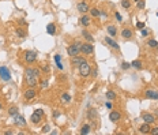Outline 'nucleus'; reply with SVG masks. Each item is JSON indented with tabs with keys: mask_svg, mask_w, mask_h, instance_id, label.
<instances>
[{
	"mask_svg": "<svg viewBox=\"0 0 158 135\" xmlns=\"http://www.w3.org/2000/svg\"><path fill=\"white\" fill-rule=\"evenodd\" d=\"M78 68H79V74H81V76H83V78H87L91 74V64L87 60H85Z\"/></svg>",
	"mask_w": 158,
	"mask_h": 135,
	"instance_id": "obj_2",
	"label": "nucleus"
},
{
	"mask_svg": "<svg viewBox=\"0 0 158 135\" xmlns=\"http://www.w3.org/2000/svg\"><path fill=\"white\" fill-rule=\"evenodd\" d=\"M87 116H89V119H91V120H96L97 119V110L94 108H90L89 112H87Z\"/></svg>",
	"mask_w": 158,
	"mask_h": 135,
	"instance_id": "obj_23",
	"label": "nucleus"
},
{
	"mask_svg": "<svg viewBox=\"0 0 158 135\" xmlns=\"http://www.w3.org/2000/svg\"><path fill=\"white\" fill-rule=\"evenodd\" d=\"M157 17H158V12H157Z\"/></svg>",
	"mask_w": 158,
	"mask_h": 135,
	"instance_id": "obj_52",
	"label": "nucleus"
},
{
	"mask_svg": "<svg viewBox=\"0 0 158 135\" xmlns=\"http://www.w3.org/2000/svg\"><path fill=\"white\" fill-rule=\"evenodd\" d=\"M46 33L49 36H53L56 33V26H55L53 23H48V25H46Z\"/></svg>",
	"mask_w": 158,
	"mask_h": 135,
	"instance_id": "obj_18",
	"label": "nucleus"
},
{
	"mask_svg": "<svg viewBox=\"0 0 158 135\" xmlns=\"http://www.w3.org/2000/svg\"><path fill=\"white\" fill-rule=\"evenodd\" d=\"M105 105H106V108H108V109H112V108H113V107H112V104L109 102V100H108V102H106Z\"/></svg>",
	"mask_w": 158,
	"mask_h": 135,
	"instance_id": "obj_47",
	"label": "nucleus"
},
{
	"mask_svg": "<svg viewBox=\"0 0 158 135\" xmlns=\"http://www.w3.org/2000/svg\"><path fill=\"white\" fill-rule=\"evenodd\" d=\"M18 23L21 26H26V21L25 19H18Z\"/></svg>",
	"mask_w": 158,
	"mask_h": 135,
	"instance_id": "obj_43",
	"label": "nucleus"
},
{
	"mask_svg": "<svg viewBox=\"0 0 158 135\" xmlns=\"http://www.w3.org/2000/svg\"><path fill=\"white\" fill-rule=\"evenodd\" d=\"M140 33H142V36H143V37H147V36H149V33H150V31H149L147 29H145V27H143V29L140 30Z\"/></svg>",
	"mask_w": 158,
	"mask_h": 135,
	"instance_id": "obj_37",
	"label": "nucleus"
},
{
	"mask_svg": "<svg viewBox=\"0 0 158 135\" xmlns=\"http://www.w3.org/2000/svg\"><path fill=\"white\" fill-rule=\"evenodd\" d=\"M130 67H131L130 63H127V61H123V63H121V68H123V70H128Z\"/></svg>",
	"mask_w": 158,
	"mask_h": 135,
	"instance_id": "obj_34",
	"label": "nucleus"
},
{
	"mask_svg": "<svg viewBox=\"0 0 158 135\" xmlns=\"http://www.w3.org/2000/svg\"><path fill=\"white\" fill-rule=\"evenodd\" d=\"M106 98H108L109 101H113V100L116 98V93H115L113 90H108V91H106Z\"/></svg>",
	"mask_w": 158,
	"mask_h": 135,
	"instance_id": "obj_28",
	"label": "nucleus"
},
{
	"mask_svg": "<svg viewBox=\"0 0 158 135\" xmlns=\"http://www.w3.org/2000/svg\"><path fill=\"white\" fill-rule=\"evenodd\" d=\"M8 115L10 116H17V115H19V109H18V107H11L10 109H8Z\"/></svg>",
	"mask_w": 158,
	"mask_h": 135,
	"instance_id": "obj_25",
	"label": "nucleus"
},
{
	"mask_svg": "<svg viewBox=\"0 0 158 135\" xmlns=\"http://www.w3.org/2000/svg\"><path fill=\"white\" fill-rule=\"evenodd\" d=\"M120 119H121V113H120V112H117V110H112V112H110L109 120L112 122V123H117Z\"/></svg>",
	"mask_w": 158,
	"mask_h": 135,
	"instance_id": "obj_12",
	"label": "nucleus"
},
{
	"mask_svg": "<svg viewBox=\"0 0 158 135\" xmlns=\"http://www.w3.org/2000/svg\"><path fill=\"white\" fill-rule=\"evenodd\" d=\"M90 130H91L90 124H85V126L82 127V130H81V134H82V135H87V134H90Z\"/></svg>",
	"mask_w": 158,
	"mask_h": 135,
	"instance_id": "obj_27",
	"label": "nucleus"
},
{
	"mask_svg": "<svg viewBox=\"0 0 158 135\" xmlns=\"http://www.w3.org/2000/svg\"><path fill=\"white\" fill-rule=\"evenodd\" d=\"M106 31H108V34H109L110 37H115V36L117 34V29H116L115 25H109V26L106 27Z\"/></svg>",
	"mask_w": 158,
	"mask_h": 135,
	"instance_id": "obj_17",
	"label": "nucleus"
},
{
	"mask_svg": "<svg viewBox=\"0 0 158 135\" xmlns=\"http://www.w3.org/2000/svg\"><path fill=\"white\" fill-rule=\"evenodd\" d=\"M25 60H26L27 64L34 63V61L37 60V52H34V51H27V52L25 53Z\"/></svg>",
	"mask_w": 158,
	"mask_h": 135,
	"instance_id": "obj_5",
	"label": "nucleus"
},
{
	"mask_svg": "<svg viewBox=\"0 0 158 135\" xmlns=\"http://www.w3.org/2000/svg\"><path fill=\"white\" fill-rule=\"evenodd\" d=\"M79 22H81L82 26L87 27V26H90V22H91V21H90V17H89V15H83V17L79 19Z\"/></svg>",
	"mask_w": 158,
	"mask_h": 135,
	"instance_id": "obj_15",
	"label": "nucleus"
},
{
	"mask_svg": "<svg viewBox=\"0 0 158 135\" xmlns=\"http://www.w3.org/2000/svg\"><path fill=\"white\" fill-rule=\"evenodd\" d=\"M145 98L149 100H158V90H153V89H149L145 91Z\"/></svg>",
	"mask_w": 158,
	"mask_h": 135,
	"instance_id": "obj_7",
	"label": "nucleus"
},
{
	"mask_svg": "<svg viewBox=\"0 0 158 135\" xmlns=\"http://www.w3.org/2000/svg\"><path fill=\"white\" fill-rule=\"evenodd\" d=\"M49 130H51V127H49L48 124H45V126L42 127V134H46V132H49Z\"/></svg>",
	"mask_w": 158,
	"mask_h": 135,
	"instance_id": "obj_38",
	"label": "nucleus"
},
{
	"mask_svg": "<svg viewBox=\"0 0 158 135\" xmlns=\"http://www.w3.org/2000/svg\"><path fill=\"white\" fill-rule=\"evenodd\" d=\"M142 119H143V122L147 123V124H153V123L157 120L155 116L151 115V113H143V115H142Z\"/></svg>",
	"mask_w": 158,
	"mask_h": 135,
	"instance_id": "obj_11",
	"label": "nucleus"
},
{
	"mask_svg": "<svg viewBox=\"0 0 158 135\" xmlns=\"http://www.w3.org/2000/svg\"><path fill=\"white\" fill-rule=\"evenodd\" d=\"M25 78H26V82L30 87H34L38 85V81H37V76L34 74L33 68H26L25 70Z\"/></svg>",
	"mask_w": 158,
	"mask_h": 135,
	"instance_id": "obj_1",
	"label": "nucleus"
},
{
	"mask_svg": "<svg viewBox=\"0 0 158 135\" xmlns=\"http://www.w3.org/2000/svg\"><path fill=\"white\" fill-rule=\"evenodd\" d=\"M0 78L3 79L4 82H8L10 79H11V74H10V71H8V68L7 67H0Z\"/></svg>",
	"mask_w": 158,
	"mask_h": 135,
	"instance_id": "obj_6",
	"label": "nucleus"
},
{
	"mask_svg": "<svg viewBox=\"0 0 158 135\" xmlns=\"http://www.w3.org/2000/svg\"><path fill=\"white\" fill-rule=\"evenodd\" d=\"M33 71H34V74H36V76H37V78H38L39 75H41V73H42V71L39 70V68H33Z\"/></svg>",
	"mask_w": 158,
	"mask_h": 135,
	"instance_id": "obj_41",
	"label": "nucleus"
},
{
	"mask_svg": "<svg viewBox=\"0 0 158 135\" xmlns=\"http://www.w3.org/2000/svg\"><path fill=\"white\" fill-rule=\"evenodd\" d=\"M90 75H91L93 78H97V76H98V68H97V67H94V68H93V71H91V74H90Z\"/></svg>",
	"mask_w": 158,
	"mask_h": 135,
	"instance_id": "obj_33",
	"label": "nucleus"
},
{
	"mask_svg": "<svg viewBox=\"0 0 158 135\" xmlns=\"http://www.w3.org/2000/svg\"><path fill=\"white\" fill-rule=\"evenodd\" d=\"M56 66H57V67H59L60 70H63V64H61V63H60V61H59V63H56Z\"/></svg>",
	"mask_w": 158,
	"mask_h": 135,
	"instance_id": "obj_48",
	"label": "nucleus"
},
{
	"mask_svg": "<svg viewBox=\"0 0 158 135\" xmlns=\"http://www.w3.org/2000/svg\"><path fill=\"white\" fill-rule=\"evenodd\" d=\"M85 60H86L85 57H82V56H79V55H78V56H74L72 59H71V64H72L74 67H79Z\"/></svg>",
	"mask_w": 158,
	"mask_h": 135,
	"instance_id": "obj_13",
	"label": "nucleus"
},
{
	"mask_svg": "<svg viewBox=\"0 0 158 135\" xmlns=\"http://www.w3.org/2000/svg\"><path fill=\"white\" fill-rule=\"evenodd\" d=\"M115 17H116V19L118 21V22H123V18H121V15H120V12H115Z\"/></svg>",
	"mask_w": 158,
	"mask_h": 135,
	"instance_id": "obj_39",
	"label": "nucleus"
},
{
	"mask_svg": "<svg viewBox=\"0 0 158 135\" xmlns=\"http://www.w3.org/2000/svg\"><path fill=\"white\" fill-rule=\"evenodd\" d=\"M136 27H138V29H143V27H145V23H143V22H138V23H136Z\"/></svg>",
	"mask_w": 158,
	"mask_h": 135,
	"instance_id": "obj_42",
	"label": "nucleus"
},
{
	"mask_svg": "<svg viewBox=\"0 0 158 135\" xmlns=\"http://www.w3.org/2000/svg\"><path fill=\"white\" fill-rule=\"evenodd\" d=\"M36 113H38V115L44 116V110H42V109H36Z\"/></svg>",
	"mask_w": 158,
	"mask_h": 135,
	"instance_id": "obj_46",
	"label": "nucleus"
},
{
	"mask_svg": "<svg viewBox=\"0 0 158 135\" xmlns=\"http://www.w3.org/2000/svg\"><path fill=\"white\" fill-rule=\"evenodd\" d=\"M136 7H138L139 10H143L145 7H146V2H145V0H139V2L136 3Z\"/></svg>",
	"mask_w": 158,
	"mask_h": 135,
	"instance_id": "obj_31",
	"label": "nucleus"
},
{
	"mask_svg": "<svg viewBox=\"0 0 158 135\" xmlns=\"http://www.w3.org/2000/svg\"><path fill=\"white\" fill-rule=\"evenodd\" d=\"M4 134H6V135H12V131H6Z\"/></svg>",
	"mask_w": 158,
	"mask_h": 135,
	"instance_id": "obj_49",
	"label": "nucleus"
},
{
	"mask_svg": "<svg viewBox=\"0 0 158 135\" xmlns=\"http://www.w3.org/2000/svg\"><path fill=\"white\" fill-rule=\"evenodd\" d=\"M39 86H41L42 89H45V87H48V86H49V82H48V81H41V83H39Z\"/></svg>",
	"mask_w": 158,
	"mask_h": 135,
	"instance_id": "obj_36",
	"label": "nucleus"
},
{
	"mask_svg": "<svg viewBox=\"0 0 158 135\" xmlns=\"http://www.w3.org/2000/svg\"><path fill=\"white\" fill-rule=\"evenodd\" d=\"M67 53H68V56H71V57L78 56V55L81 53V48H78L75 44H71V45L67 46Z\"/></svg>",
	"mask_w": 158,
	"mask_h": 135,
	"instance_id": "obj_4",
	"label": "nucleus"
},
{
	"mask_svg": "<svg viewBox=\"0 0 158 135\" xmlns=\"http://www.w3.org/2000/svg\"><path fill=\"white\" fill-rule=\"evenodd\" d=\"M61 101H63V102H70V101H71V96H70L68 93H64V94L61 96Z\"/></svg>",
	"mask_w": 158,
	"mask_h": 135,
	"instance_id": "obj_30",
	"label": "nucleus"
},
{
	"mask_svg": "<svg viewBox=\"0 0 158 135\" xmlns=\"http://www.w3.org/2000/svg\"><path fill=\"white\" fill-rule=\"evenodd\" d=\"M30 119H31V123H34V124H38L39 122H41V119H42V116L34 112L33 115H31V117H30Z\"/></svg>",
	"mask_w": 158,
	"mask_h": 135,
	"instance_id": "obj_20",
	"label": "nucleus"
},
{
	"mask_svg": "<svg viewBox=\"0 0 158 135\" xmlns=\"http://www.w3.org/2000/svg\"><path fill=\"white\" fill-rule=\"evenodd\" d=\"M105 42L109 45V46H112L113 49H116V51H120V45H118L115 40H113V37H110V36H108V37H105Z\"/></svg>",
	"mask_w": 158,
	"mask_h": 135,
	"instance_id": "obj_8",
	"label": "nucleus"
},
{
	"mask_svg": "<svg viewBox=\"0 0 158 135\" xmlns=\"http://www.w3.org/2000/svg\"><path fill=\"white\" fill-rule=\"evenodd\" d=\"M147 45L150 46V48H154V49H157L158 48V41L155 38H150L149 41H147Z\"/></svg>",
	"mask_w": 158,
	"mask_h": 135,
	"instance_id": "obj_24",
	"label": "nucleus"
},
{
	"mask_svg": "<svg viewBox=\"0 0 158 135\" xmlns=\"http://www.w3.org/2000/svg\"><path fill=\"white\" fill-rule=\"evenodd\" d=\"M53 59H55V61H56V63H59V61L61 60V56H60V55H55Z\"/></svg>",
	"mask_w": 158,
	"mask_h": 135,
	"instance_id": "obj_45",
	"label": "nucleus"
},
{
	"mask_svg": "<svg viewBox=\"0 0 158 135\" xmlns=\"http://www.w3.org/2000/svg\"><path fill=\"white\" fill-rule=\"evenodd\" d=\"M94 52V46L91 42H85L82 44V48H81V53L86 55V56H89V55H91Z\"/></svg>",
	"mask_w": 158,
	"mask_h": 135,
	"instance_id": "obj_3",
	"label": "nucleus"
},
{
	"mask_svg": "<svg viewBox=\"0 0 158 135\" xmlns=\"http://www.w3.org/2000/svg\"><path fill=\"white\" fill-rule=\"evenodd\" d=\"M2 108H3V105H2V102H0V110H2Z\"/></svg>",
	"mask_w": 158,
	"mask_h": 135,
	"instance_id": "obj_50",
	"label": "nucleus"
},
{
	"mask_svg": "<svg viewBox=\"0 0 158 135\" xmlns=\"http://www.w3.org/2000/svg\"><path fill=\"white\" fill-rule=\"evenodd\" d=\"M60 116V112L59 110H53V119H57Z\"/></svg>",
	"mask_w": 158,
	"mask_h": 135,
	"instance_id": "obj_44",
	"label": "nucleus"
},
{
	"mask_svg": "<svg viewBox=\"0 0 158 135\" xmlns=\"http://www.w3.org/2000/svg\"><path fill=\"white\" fill-rule=\"evenodd\" d=\"M131 67L136 68V70H142V68H143V66H142V61H140V60H134V61L131 63Z\"/></svg>",
	"mask_w": 158,
	"mask_h": 135,
	"instance_id": "obj_26",
	"label": "nucleus"
},
{
	"mask_svg": "<svg viewBox=\"0 0 158 135\" xmlns=\"http://www.w3.org/2000/svg\"><path fill=\"white\" fill-rule=\"evenodd\" d=\"M36 96H37V93H36V90L33 89V87H30V89L25 90V98H26L27 101L34 100V98H36Z\"/></svg>",
	"mask_w": 158,
	"mask_h": 135,
	"instance_id": "obj_9",
	"label": "nucleus"
},
{
	"mask_svg": "<svg viewBox=\"0 0 158 135\" xmlns=\"http://www.w3.org/2000/svg\"><path fill=\"white\" fill-rule=\"evenodd\" d=\"M76 8H78V11H79V12H82V14H86L87 11H90V7H89V4L86 3V2H81V3H78Z\"/></svg>",
	"mask_w": 158,
	"mask_h": 135,
	"instance_id": "obj_10",
	"label": "nucleus"
},
{
	"mask_svg": "<svg viewBox=\"0 0 158 135\" xmlns=\"http://www.w3.org/2000/svg\"><path fill=\"white\" fill-rule=\"evenodd\" d=\"M90 14L93 15V17H100V14H101V11L98 10V8H96V7H94V8H90Z\"/></svg>",
	"mask_w": 158,
	"mask_h": 135,
	"instance_id": "obj_29",
	"label": "nucleus"
},
{
	"mask_svg": "<svg viewBox=\"0 0 158 135\" xmlns=\"http://www.w3.org/2000/svg\"><path fill=\"white\" fill-rule=\"evenodd\" d=\"M41 71H42L44 74H46V73H49V66H48V64H44V66L41 67Z\"/></svg>",
	"mask_w": 158,
	"mask_h": 135,
	"instance_id": "obj_35",
	"label": "nucleus"
},
{
	"mask_svg": "<svg viewBox=\"0 0 158 135\" xmlns=\"http://www.w3.org/2000/svg\"><path fill=\"white\" fill-rule=\"evenodd\" d=\"M121 37L123 38H131L132 37V30L131 29H123V31H121Z\"/></svg>",
	"mask_w": 158,
	"mask_h": 135,
	"instance_id": "obj_21",
	"label": "nucleus"
},
{
	"mask_svg": "<svg viewBox=\"0 0 158 135\" xmlns=\"http://www.w3.org/2000/svg\"><path fill=\"white\" fill-rule=\"evenodd\" d=\"M150 124H147V123H143L140 127H139V132L140 134H150Z\"/></svg>",
	"mask_w": 158,
	"mask_h": 135,
	"instance_id": "obj_16",
	"label": "nucleus"
},
{
	"mask_svg": "<svg viewBox=\"0 0 158 135\" xmlns=\"http://www.w3.org/2000/svg\"><path fill=\"white\" fill-rule=\"evenodd\" d=\"M134 2H135V3H138V2H139V0H134Z\"/></svg>",
	"mask_w": 158,
	"mask_h": 135,
	"instance_id": "obj_51",
	"label": "nucleus"
},
{
	"mask_svg": "<svg viewBox=\"0 0 158 135\" xmlns=\"http://www.w3.org/2000/svg\"><path fill=\"white\" fill-rule=\"evenodd\" d=\"M14 123L17 124V126H26V120H25V117H23V116H19V115L14 116Z\"/></svg>",
	"mask_w": 158,
	"mask_h": 135,
	"instance_id": "obj_14",
	"label": "nucleus"
},
{
	"mask_svg": "<svg viewBox=\"0 0 158 135\" xmlns=\"http://www.w3.org/2000/svg\"><path fill=\"white\" fill-rule=\"evenodd\" d=\"M15 33H17V36H18L19 38H26V37H27V33H26V31L23 30L22 27H18L17 30H15Z\"/></svg>",
	"mask_w": 158,
	"mask_h": 135,
	"instance_id": "obj_22",
	"label": "nucleus"
},
{
	"mask_svg": "<svg viewBox=\"0 0 158 135\" xmlns=\"http://www.w3.org/2000/svg\"><path fill=\"white\" fill-rule=\"evenodd\" d=\"M121 6L124 7V8H130V7H131V2H130V0H121Z\"/></svg>",
	"mask_w": 158,
	"mask_h": 135,
	"instance_id": "obj_32",
	"label": "nucleus"
},
{
	"mask_svg": "<svg viewBox=\"0 0 158 135\" xmlns=\"http://www.w3.org/2000/svg\"><path fill=\"white\" fill-rule=\"evenodd\" d=\"M150 134H153V135H158V127H153V128L150 130Z\"/></svg>",
	"mask_w": 158,
	"mask_h": 135,
	"instance_id": "obj_40",
	"label": "nucleus"
},
{
	"mask_svg": "<svg viewBox=\"0 0 158 135\" xmlns=\"http://www.w3.org/2000/svg\"><path fill=\"white\" fill-rule=\"evenodd\" d=\"M82 36H83L86 40H87V42H91V44L94 42V37H93V36L89 33L87 30H82Z\"/></svg>",
	"mask_w": 158,
	"mask_h": 135,
	"instance_id": "obj_19",
	"label": "nucleus"
}]
</instances>
